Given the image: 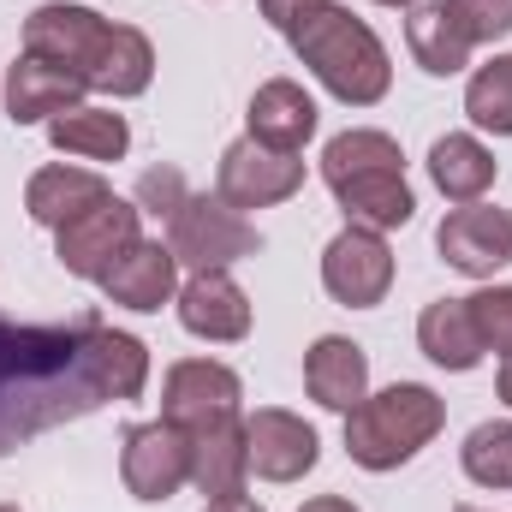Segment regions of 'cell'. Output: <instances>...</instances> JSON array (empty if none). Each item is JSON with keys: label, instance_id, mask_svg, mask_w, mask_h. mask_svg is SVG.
Instances as JSON below:
<instances>
[{"label": "cell", "instance_id": "cell-22", "mask_svg": "<svg viewBox=\"0 0 512 512\" xmlns=\"http://www.w3.org/2000/svg\"><path fill=\"white\" fill-rule=\"evenodd\" d=\"M417 346H423V358H429V364L459 370V376L483 364V334H477V322H471V304H465V298H435V304L417 316Z\"/></svg>", "mask_w": 512, "mask_h": 512}, {"label": "cell", "instance_id": "cell-26", "mask_svg": "<svg viewBox=\"0 0 512 512\" xmlns=\"http://www.w3.org/2000/svg\"><path fill=\"white\" fill-rule=\"evenodd\" d=\"M364 173H405V155H399V143L387 137V131H340L328 149H322V179H328V191L334 185H346V179H364Z\"/></svg>", "mask_w": 512, "mask_h": 512}, {"label": "cell", "instance_id": "cell-6", "mask_svg": "<svg viewBox=\"0 0 512 512\" xmlns=\"http://www.w3.org/2000/svg\"><path fill=\"white\" fill-rule=\"evenodd\" d=\"M239 399H245V382H239L227 364H215V358H185V364H173L167 382H161V417H167L173 429L197 435V429L233 423V417H239Z\"/></svg>", "mask_w": 512, "mask_h": 512}, {"label": "cell", "instance_id": "cell-27", "mask_svg": "<svg viewBox=\"0 0 512 512\" xmlns=\"http://www.w3.org/2000/svg\"><path fill=\"white\" fill-rule=\"evenodd\" d=\"M465 114H471V126L495 131V137H512V54H495L489 66L471 72Z\"/></svg>", "mask_w": 512, "mask_h": 512}, {"label": "cell", "instance_id": "cell-23", "mask_svg": "<svg viewBox=\"0 0 512 512\" xmlns=\"http://www.w3.org/2000/svg\"><path fill=\"white\" fill-rule=\"evenodd\" d=\"M340 209H346V227H370V233H393L417 215V197L405 185V173H364V179H346L334 185Z\"/></svg>", "mask_w": 512, "mask_h": 512}, {"label": "cell", "instance_id": "cell-15", "mask_svg": "<svg viewBox=\"0 0 512 512\" xmlns=\"http://www.w3.org/2000/svg\"><path fill=\"white\" fill-rule=\"evenodd\" d=\"M102 292L126 310H161L179 298V256L167 251L161 239H137L108 274H102Z\"/></svg>", "mask_w": 512, "mask_h": 512}, {"label": "cell", "instance_id": "cell-7", "mask_svg": "<svg viewBox=\"0 0 512 512\" xmlns=\"http://www.w3.org/2000/svg\"><path fill=\"white\" fill-rule=\"evenodd\" d=\"M137 239H143V233H137V203H126V197H102L96 209H84L78 221H66V227L54 233V256H60L66 274L102 280Z\"/></svg>", "mask_w": 512, "mask_h": 512}, {"label": "cell", "instance_id": "cell-32", "mask_svg": "<svg viewBox=\"0 0 512 512\" xmlns=\"http://www.w3.org/2000/svg\"><path fill=\"white\" fill-rule=\"evenodd\" d=\"M316 6H328V0H262V18H268L274 30H292V24L310 18Z\"/></svg>", "mask_w": 512, "mask_h": 512}, {"label": "cell", "instance_id": "cell-30", "mask_svg": "<svg viewBox=\"0 0 512 512\" xmlns=\"http://www.w3.org/2000/svg\"><path fill=\"white\" fill-rule=\"evenodd\" d=\"M447 6H453L459 30L471 36V48H477V42H501V36H512V0H447Z\"/></svg>", "mask_w": 512, "mask_h": 512}, {"label": "cell", "instance_id": "cell-16", "mask_svg": "<svg viewBox=\"0 0 512 512\" xmlns=\"http://www.w3.org/2000/svg\"><path fill=\"white\" fill-rule=\"evenodd\" d=\"M304 387H310L316 405L352 411V405L370 393V358H364V346L346 340V334H322V340L304 352Z\"/></svg>", "mask_w": 512, "mask_h": 512}, {"label": "cell", "instance_id": "cell-36", "mask_svg": "<svg viewBox=\"0 0 512 512\" xmlns=\"http://www.w3.org/2000/svg\"><path fill=\"white\" fill-rule=\"evenodd\" d=\"M376 6H417V0H376Z\"/></svg>", "mask_w": 512, "mask_h": 512}, {"label": "cell", "instance_id": "cell-38", "mask_svg": "<svg viewBox=\"0 0 512 512\" xmlns=\"http://www.w3.org/2000/svg\"><path fill=\"white\" fill-rule=\"evenodd\" d=\"M0 512H18V507H0Z\"/></svg>", "mask_w": 512, "mask_h": 512}, {"label": "cell", "instance_id": "cell-25", "mask_svg": "<svg viewBox=\"0 0 512 512\" xmlns=\"http://www.w3.org/2000/svg\"><path fill=\"white\" fill-rule=\"evenodd\" d=\"M48 143L60 155H84V161H120L131 149V126L114 108H72V114L48 120Z\"/></svg>", "mask_w": 512, "mask_h": 512}, {"label": "cell", "instance_id": "cell-21", "mask_svg": "<svg viewBox=\"0 0 512 512\" xmlns=\"http://www.w3.org/2000/svg\"><path fill=\"white\" fill-rule=\"evenodd\" d=\"M495 173H501V161H495L489 143L471 137V131H447V137H435V149H429V179H435V191H441L447 203H483V191L495 185Z\"/></svg>", "mask_w": 512, "mask_h": 512}, {"label": "cell", "instance_id": "cell-10", "mask_svg": "<svg viewBox=\"0 0 512 512\" xmlns=\"http://www.w3.org/2000/svg\"><path fill=\"white\" fill-rule=\"evenodd\" d=\"M435 251L447 256V268L489 280L495 268L512 262V215L501 203H459L441 227H435Z\"/></svg>", "mask_w": 512, "mask_h": 512}, {"label": "cell", "instance_id": "cell-34", "mask_svg": "<svg viewBox=\"0 0 512 512\" xmlns=\"http://www.w3.org/2000/svg\"><path fill=\"white\" fill-rule=\"evenodd\" d=\"M203 512H262L256 501H245V495H233V501H209Z\"/></svg>", "mask_w": 512, "mask_h": 512}, {"label": "cell", "instance_id": "cell-2", "mask_svg": "<svg viewBox=\"0 0 512 512\" xmlns=\"http://www.w3.org/2000/svg\"><path fill=\"white\" fill-rule=\"evenodd\" d=\"M292 54L316 72V84L328 96H340L346 108H376L393 84V66H387L382 36L352 12V6H316L310 18H298L286 30Z\"/></svg>", "mask_w": 512, "mask_h": 512}, {"label": "cell", "instance_id": "cell-35", "mask_svg": "<svg viewBox=\"0 0 512 512\" xmlns=\"http://www.w3.org/2000/svg\"><path fill=\"white\" fill-rule=\"evenodd\" d=\"M495 387H501V399L512 405V358H501V382H495Z\"/></svg>", "mask_w": 512, "mask_h": 512}, {"label": "cell", "instance_id": "cell-24", "mask_svg": "<svg viewBox=\"0 0 512 512\" xmlns=\"http://www.w3.org/2000/svg\"><path fill=\"white\" fill-rule=\"evenodd\" d=\"M149 78H155V48H149V36L131 30V24H114L108 42H102V54H96V66H90V90L126 102V96H143V90H149Z\"/></svg>", "mask_w": 512, "mask_h": 512}, {"label": "cell", "instance_id": "cell-5", "mask_svg": "<svg viewBox=\"0 0 512 512\" xmlns=\"http://www.w3.org/2000/svg\"><path fill=\"white\" fill-rule=\"evenodd\" d=\"M292 191H304V161L298 155H280L256 137H239L221 149V167H215V197L227 209H274L286 203Z\"/></svg>", "mask_w": 512, "mask_h": 512}, {"label": "cell", "instance_id": "cell-33", "mask_svg": "<svg viewBox=\"0 0 512 512\" xmlns=\"http://www.w3.org/2000/svg\"><path fill=\"white\" fill-rule=\"evenodd\" d=\"M298 512H358V507H352L346 495H316V501H304Z\"/></svg>", "mask_w": 512, "mask_h": 512}, {"label": "cell", "instance_id": "cell-18", "mask_svg": "<svg viewBox=\"0 0 512 512\" xmlns=\"http://www.w3.org/2000/svg\"><path fill=\"white\" fill-rule=\"evenodd\" d=\"M245 137L280 149V155H298V149L316 137V102L304 96V84L268 78V84L251 96V131H245Z\"/></svg>", "mask_w": 512, "mask_h": 512}, {"label": "cell", "instance_id": "cell-9", "mask_svg": "<svg viewBox=\"0 0 512 512\" xmlns=\"http://www.w3.org/2000/svg\"><path fill=\"white\" fill-rule=\"evenodd\" d=\"M322 286L346 310L382 304L387 286H393V251H387V239L370 233V227H346L340 239H328V251H322Z\"/></svg>", "mask_w": 512, "mask_h": 512}, {"label": "cell", "instance_id": "cell-31", "mask_svg": "<svg viewBox=\"0 0 512 512\" xmlns=\"http://www.w3.org/2000/svg\"><path fill=\"white\" fill-rule=\"evenodd\" d=\"M179 197H185V185H179V173H173V167L143 173V209H155V215L167 209V215H173V209H179Z\"/></svg>", "mask_w": 512, "mask_h": 512}, {"label": "cell", "instance_id": "cell-37", "mask_svg": "<svg viewBox=\"0 0 512 512\" xmlns=\"http://www.w3.org/2000/svg\"><path fill=\"white\" fill-rule=\"evenodd\" d=\"M453 512H483V507H453Z\"/></svg>", "mask_w": 512, "mask_h": 512}, {"label": "cell", "instance_id": "cell-19", "mask_svg": "<svg viewBox=\"0 0 512 512\" xmlns=\"http://www.w3.org/2000/svg\"><path fill=\"white\" fill-rule=\"evenodd\" d=\"M102 197H114L108 191V179L96 173V167H42V173H30V185H24V209H30V221L36 227H66V221H78L84 209H96Z\"/></svg>", "mask_w": 512, "mask_h": 512}, {"label": "cell", "instance_id": "cell-28", "mask_svg": "<svg viewBox=\"0 0 512 512\" xmlns=\"http://www.w3.org/2000/svg\"><path fill=\"white\" fill-rule=\"evenodd\" d=\"M459 465L477 489H512V423H477L459 447Z\"/></svg>", "mask_w": 512, "mask_h": 512}, {"label": "cell", "instance_id": "cell-29", "mask_svg": "<svg viewBox=\"0 0 512 512\" xmlns=\"http://www.w3.org/2000/svg\"><path fill=\"white\" fill-rule=\"evenodd\" d=\"M465 304H471V322H477V334H483V352L512 358V286H483V292H471Z\"/></svg>", "mask_w": 512, "mask_h": 512}, {"label": "cell", "instance_id": "cell-13", "mask_svg": "<svg viewBox=\"0 0 512 512\" xmlns=\"http://www.w3.org/2000/svg\"><path fill=\"white\" fill-rule=\"evenodd\" d=\"M90 84L72 66H54L42 54H18V66L6 72V120L12 126H48L72 108H84Z\"/></svg>", "mask_w": 512, "mask_h": 512}, {"label": "cell", "instance_id": "cell-8", "mask_svg": "<svg viewBox=\"0 0 512 512\" xmlns=\"http://www.w3.org/2000/svg\"><path fill=\"white\" fill-rule=\"evenodd\" d=\"M120 477L137 501H173L191 483V435L173 429L167 417L131 423L126 447H120Z\"/></svg>", "mask_w": 512, "mask_h": 512}, {"label": "cell", "instance_id": "cell-3", "mask_svg": "<svg viewBox=\"0 0 512 512\" xmlns=\"http://www.w3.org/2000/svg\"><path fill=\"white\" fill-rule=\"evenodd\" d=\"M447 423V399L423 382H393L382 393H364L346 411V453L364 471H399L417 459Z\"/></svg>", "mask_w": 512, "mask_h": 512}, {"label": "cell", "instance_id": "cell-11", "mask_svg": "<svg viewBox=\"0 0 512 512\" xmlns=\"http://www.w3.org/2000/svg\"><path fill=\"white\" fill-rule=\"evenodd\" d=\"M108 30H114V24H108L102 12L54 0V6H36V12L24 18V54H42V60H54V66H72V72L90 84V66H96Z\"/></svg>", "mask_w": 512, "mask_h": 512}, {"label": "cell", "instance_id": "cell-12", "mask_svg": "<svg viewBox=\"0 0 512 512\" xmlns=\"http://www.w3.org/2000/svg\"><path fill=\"white\" fill-rule=\"evenodd\" d=\"M245 447H251V471L262 483H298L322 459L316 429L298 411H280V405H262V411L245 417Z\"/></svg>", "mask_w": 512, "mask_h": 512}, {"label": "cell", "instance_id": "cell-14", "mask_svg": "<svg viewBox=\"0 0 512 512\" xmlns=\"http://www.w3.org/2000/svg\"><path fill=\"white\" fill-rule=\"evenodd\" d=\"M179 322L197 340L233 346V340L251 334V298H245V286L227 268H203V274H191L179 286Z\"/></svg>", "mask_w": 512, "mask_h": 512}, {"label": "cell", "instance_id": "cell-1", "mask_svg": "<svg viewBox=\"0 0 512 512\" xmlns=\"http://www.w3.org/2000/svg\"><path fill=\"white\" fill-rule=\"evenodd\" d=\"M149 387V346L96 316L36 328L0 322V453L66 429L108 399H137Z\"/></svg>", "mask_w": 512, "mask_h": 512}, {"label": "cell", "instance_id": "cell-20", "mask_svg": "<svg viewBox=\"0 0 512 512\" xmlns=\"http://www.w3.org/2000/svg\"><path fill=\"white\" fill-rule=\"evenodd\" d=\"M405 48H411V60H417L429 78H453V72L471 66V36L459 30V18H453L447 0H417V6H411V18H405Z\"/></svg>", "mask_w": 512, "mask_h": 512}, {"label": "cell", "instance_id": "cell-17", "mask_svg": "<svg viewBox=\"0 0 512 512\" xmlns=\"http://www.w3.org/2000/svg\"><path fill=\"white\" fill-rule=\"evenodd\" d=\"M245 477H251V447H245V423L239 417L191 435V489L203 501L245 495Z\"/></svg>", "mask_w": 512, "mask_h": 512}, {"label": "cell", "instance_id": "cell-4", "mask_svg": "<svg viewBox=\"0 0 512 512\" xmlns=\"http://www.w3.org/2000/svg\"><path fill=\"white\" fill-rule=\"evenodd\" d=\"M167 251L179 256V268L203 274V268H233L245 256L262 251V233L239 209H227L221 197H179V209L167 215Z\"/></svg>", "mask_w": 512, "mask_h": 512}]
</instances>
